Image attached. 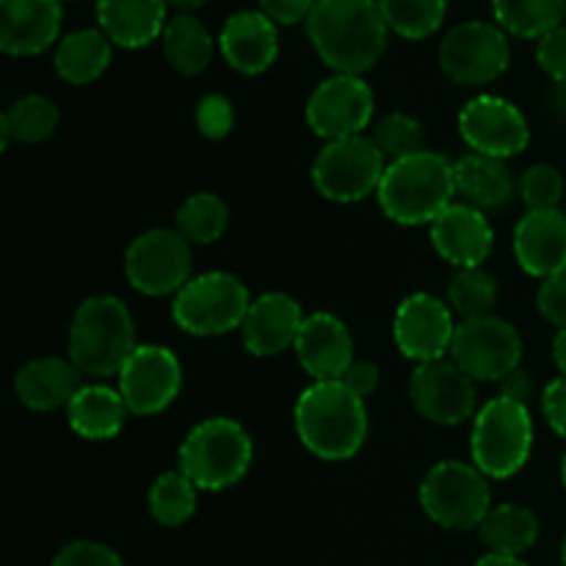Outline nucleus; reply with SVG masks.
<instances>
[{
  "mask_svg": "<svg viewBox=\"0 0 566 566\" xmlns=\"http://www.w3.org/2000/svg\"><path fill=\"white\" fill-rule=\"evenodd\" d=\"M304 25L318 59L337 75H363L379 64L390 36L376 0H315Z\"/></svg>",
  "mask_w": 566,
  "mask_h": 566,
  "instance_id": "nucleus-1",
  "label": "nucleus"
},
{
  "mask_svg": "<svg viewBox=\"0 0 566 566\" xmlns=\"http://www.w3.org/2000/svg\"><path fill=\"white\" fill-rule=\"evenodd\" d=\"M293 426L313 457L346 462L368 440V407L346 381H313L296 398Z\"/></svg>",
  "mask_w": 566,
  "mask_h": 566,
  "instance_id": "nucleus-2",
  "label": "nucleus"
},
{
  "mask_svg": "<svg viewBox=\"0 0 566 566\" xmlns=\"http://www.w3.org/2000/svg\"><path fill=\"white\" fill-rule=\"evenodd\" d=\"M457 169L442 153L420 149L387 164L376 191L381 213L401 227L434 224L457 197Z\"/></svg>",
  "mask_w": 566,
  "mask_h": 566,
  "instance_id": "nucleus-3",
  "label": "nucleus"
},
{
  "mask_svg": "<svg viewBox=\"0 0 566 566\" xmlns=\"http://www.w3.org/2000/svg\"><path fill=\"white\" fill-rule=\"evenodd\" d=\"M136 346V321L122 298L92 296L72 315L66 332V357L83 376H119Z\"/></svg>",
  "mask_w": 566,
  "mask_h": 566,
  "instance_id": "nucleus-4",
  "label": "nucleus"
},
{
  "mask_svg": "<svg viewBox=\"0 0 566 566\" xmlns=\"http://www.w3.org/2000/svg\"><path fill=\"white\" fill-rule=\"evenodd\" d=\"M252 462V437L232 418H208L197 423L177 453V468L199 492H224L241 484Z\"/></svg>",
  "mask_w": 566,
  "mask_h": 566,
  "instance_id": "nucleus-5",
  "label": "nucleus"
},
{
  "mask_svg": "<svg viewBox=\"0 0 566 566\" xmlns=\"http://www.w3.org/2000/svg\"><path fill=\"white\" fill-rule=\"evenodd\" d=\"M534 451V418L528 403L495 396L473 418L470 457L486 479H512Z\"/></svg>",
  "mask_w": 566,
  "mask_h": 566,
  "instance_id": "nucleus-6",
  "label": "nucleus"
},
{
  "mask_svg": "<svg viewBox=\"0 0 566 566\" xmlns=\"http://www.w3.org/2000/svg\"><path fill=\"white\" fill-rule=\"evenodd\" d=\"M492 479L473 462H437L420 484V506L426 517L446 531H479L492 512Z\"/></svg>",
  "mask_w": 566,
  "mask_h": 566,
  "instance_id": "nucleus-7",
  "label": "nucleus"
},
{
  "mask_svg": "<svg viewBox=\"0 0 566 566\" xmlns=\"http://www.w3.org/2000/svg\"><path fill=\"white\" fill-rule=\"evenodd\" d=\"M254 298L230 271H208L182 287L171 302V321L186 335L219 337L241 329Z\"/></svg>",
  "mask_w": 566,
  "mask_h": 566,
  "instance_id": "nucleus-8",
  "label": "nucleus"
},
{
  "mask_svg": "<svg viewBox=\"0 0 566 566\" xmlns=\"http://www.w3.org/2000/svg\"><path fill=\"white\" fill-rule=\"evenodd\" d=\"M387 171V158L370 136H352L340 142H326L315 155L313 177L315 191L337 205L363 202L379 191Z\"/></svg>",
  "mask_w": 566,
  "mask_h": 566,
  "instance_id": "nucleus-9",
  "label": "nucleus"
},
{
  "mask_svg": "<svg viewBox=\"0 0 566 566\" xmlns=\"http://www.w3.org/2000/svg\"><path fill=\"white\" fill-rule=\"evenodd\" d=\"M191 243L169 227L133 238L125 252V276L144 296H177L193 280Z\"/></svg>",
  "mask_w": 566,
  "mask_h": 566,
  "instance_id": "nucleus-10",
  "label": "nucleus"
},
{
  "mask_svg": "<svg viewBox=\"0 0 566 566\" xmlns=\"http://www.w3.org/2000/svg\"><path fill=\"white\" fill-rule=\"evenodd\" d=\"M512 64L509 33L497 22L468 20L442 36L440 66L459 86H486Z\"/></svg>",
  "mask_w": 566,
  "mask_h": 566,
  "instance_id": "nucleus-11",
  "label": "nucleus"
},
{
  "mask_svg": "<svg viewBox=\"0 0 566 566\" xmlns=\"http://www.w3.org/2000/svg\"><path fill=\"white\" fill-rule=\"evenodd\" d=\"M451 359L475 381H501L523 363V337L501 315L459 321Z\"/></svg>",
  "mask_w": 566,
  "mask_h": 566,
  "instance_id": "nucleus-12",
  "label": "nucleus"
},
{
  "mask_svg": "<svg viewBox=\"0 0 566 566\" xmlns=\"http://www.w3.org/2000/svg\"><path fill=\"white\" fill-rule=\"evenodd\" d=\"M376 114L374 88L363 75H332L313 88L307 99L310 130L324 142L365 136Z\"/></svg>",
  "mask_w": 566,
  "mask_h": 566,
  "instance_id": "nucleus-13",
  "label": "nucleus"
},
{
  "mask_svg": "<svg viewBox=\"0 0 566 566\" xmlns=\"http://www.w3.org/2000/svg\"><path fill=\"white\" fill-rule=\"evenodd\" d=\"M409 401L420 418L437 426H462L481 409L475 379L453 359L418 365L409 376Z\"/></svg>",
  "mask_w": 566,
  "mask_h": 566,
  "instance_id": "nucleus-14",
  "label": "nucleus"
},
{
  "mask_svg": "<svg viewBox=\"0 0 566 566\" xmlns=\"http://www.w3.org/2000/svg\"><path fill=\"white\" fill-rule=\"evenodd\" d=\"M116 379H119L116 387L130 415L149 418L177 401L182 390V365L171 348L144 343V346H136Z\"/></svg>",
  "mask_w": 566,
  "mask_h": 566,
  "instance_id": "nucleus-15",
  "label": "nucleus"
},
{
  "mask_svg": "<svg viewBox=\"0 0 566 566\" xmlns=\"http://www.w3.org/2000/svg\"><path fill=\"white\" fill-rule=\"evenodd\" d=\"M459 136L470 153L509 160L525 153L531 144V127L523 111L497 94H479L459 111Z\"/></svg>",
  "mask_w": 566,
  "mask_h": 566,
  "instance_id": "nucleus-16",
  "label": "nucleus"
},
{
  "mask_svg": "<svg viewBox=\"0 0 566 566\" xmlns=\"http://www.w3.org/2000/svg\"><path fill=\"white\" fill-rule=\"evenodd\" d=\"M457 326V313L451 304L431 293H412L398 304L392 318V340L398 352L415 365L437 363L451 354Z\"/></svg>",
  "mask_w": 566,
  "mask_h": 566,
  "instance_id": "nucleus-17",
  "label": "nucleus"
},
{
  "mask_svg": "<svg viewBox=\"0 0 566 566\" xmlns=\"http://www.w3.org/2000/svg\"><path fill=\"white\" fill-rule=\"evenodd\" d=\"M431 247L453 269H479L490 260L495 247V230L484 210L468 202H453L431 224Z\"/></svg>",
  "mask_w": 566,
  "mask_h": 566,
  "instance_id": "nucleus-18",
  "label": "nucleus"
},
{
  "mask_svg": "<svg viewBox=\"0 0 566 566\" xmlns=\"http://www.w3.org/2000/svg\"><path fill=\"white\" fill-rule=\"evenodd\" d=\"M298 365L313 381H340L354 365V340L348 326L332 313H310L296 337Z\"/></svg>",
  "mask_w": 566,
  "mask_h": 566,
  "instance_id": "nucleus-19",
  "label": "nucleus"
},
{
  "mask_svg": "<svg viewBox=\"0 0 566 566\" xmlns=\"http://www.w3.org/2000/svg\"><path fill=\"white\" fill-rule=\"evenodd\" d=\"M514 258L525 274L536 280L566 271V213L564 210H528L514 227Z\"/></svg>",
  "mask_w": 566,
  "mask_h": 566,
  "instance_id": "nucleus-20",
  "label": "nucleus"
},
{
  "mask_svg": "<svg viewBox=\"0 0 566 566\" xmlns=\"http://www.w3.org/2000/svg\"><path fill=\"white\" fill-rule=\"evenodd\" d=\"M304 318L307 315L293 296L282 291L263 293L254 298L241 326L243 346L252 357H276L296 346Z\"/></svg>",
  "mask_w": 566,
  "mask_h": 566,
  "instance_id": "nucleus-21",
  "label": "nucleus"
},
{
  "mask_svg": "<svg viewBox=\"0 0 566 566\" xmlns=\"http://www.w3.org/2000/svg\"><path fill=\"white\" fill-rule=\"evenodd\" d=\"M219 50L241 75H263L280 55V31L263 11H235L219 33Z\"/></svg>",
  "mask_w": 566,
  "mask_h": 566,
  "instance_id": "nucleus-22",
  "label": "nucleus"
},
{
  "mask_svg": "<svg viewBox=\"0 0 566 566\" xmlns=\"http://www.w3.org/2000/svg\"><path fill=\"white\" fill-rule=\"evenodd\" d=\"M61 0H0V48L9 55H39L61 42Z\"/></svg>",
  "mask_w": 566,
  "mask_h": 566,
  "instance_id": "nucleus-23",
  "label": "nucleus"
},
{
  "mask_svg": "<svg viewBox=\"0 0 566 566\" xmlns=\"http://www.w3.org/2000/svg\"><path fill=\"white\" fill-rule=\"evenodd\" d=\"M83 374L70 357H36L22 365L14 376V396L33 412H53L70 407L83 387Z\"/></svg>",
  "mask_w": 566,
  "mask_h": 566,
  "instance_id": "nucleus-24",
  "label": "nucleus"
},
{
  "mask_svg": "<svg viewBox=\"0 0 566 566\" xmlns=\"http://www.w3.org/2000/svg\"><path fill=\"white\" fill-rule=\"evenodd\" d=\"M166 0H97L99 31L116 48L138 50L164 36L169 22Z\"/></svg>",
  "mask_w": 566,
  "mask_h": 566,
  "instance_id": "nucleus-25",
  "label": "nucleus"
},
{
  "mask_svg": "<svg viewBox=\"0 0 566 566\" xmlns=\"http://www.w3.org/2000/svg\"><path fill=\"white\" fill-rule=\"evenodd\" d=\"M457 169V191L462 193L464 202L479 210H501L517 193V180L506 160L490 158L481 153H468L453 160Z\"/></svg>",
  "mask_w": 566,
  "mask_h": 566,
  "instance_id": "nucleus-26",
  "label": "nucleus"
},
{
  "mask_svg": "<svg viewBox=\"0 0 566 566\" xmlns=\"http://www.w3.org/2000/svg\"><path fill=\"white\" fill-rule=\"evenodd\" d=\"M130 415L119 387L83 385L66 407V423L83 440H114Z\"/></svg>",
  "mask_w": 566,
  "mask_h": 566,
  "instance_id": "nucleus-27",
  "label": "nucleus"
},
{
  "mask_svg": "<svg viewBox=\"0 0 566 566\" xmlns=\"http://www.w3.org/2000/svg\"><path fill=\"white\" fill-rule=\"evenodd\" d=\"M111 53L114 42L99 28H77L61 39L53 64L61 81L72 86H88L105 75L111 66Z\"/></svg>",
  "mask_w": 566,
  "mask_h": 566,
  "instance_id": "nucleus-28",
  "label": "nucleus"
},
{
  "mask_svg": "<svg viewBox=\"0 0 566 566\" xmlns=\"http://www.w3.org/2000/svg\"><path fill=\"white\" fill-rule=\"evenodd\" d=\"M160 42H164V55L171 70L186 77L202 75L213 61V36H210L208 25L191 11L169 17Z\"/></svg>",
  "mask_w": 566,
  "mask_h": 566,
  "instance_id": "nucleus-29",
  "label": "nucleus"
},
{
  "mask_svg": "<svg viewBox=\"0 0 566 566\" xmlns=\"http://www.w3.org/2000/svg\"><path fill=\"white\" fill-rule=\"evenodd\" d=\"M539 517L520 503L492 506L484 523L479 525V536L486 551L520 558L539 542Z\"/></svg>",
  "mask_w": 566,
  "mask_h": 566,
  "instance_id": "nucleus-30",
  "label": "nucleus"
},
{
  "mask_svg": "<svg viewBox=\"0 0 566 566\" xmlns=\"http://www.w3.org/2000/svg\"><path fill=\"white\" fill-rule=\"evenodd\" d=\"M59 105L44 94H25L14 99L0 116V147L9 149L11 142L42 144L59 130Z\"/></svg>",
  "mask_w": 566,
  "mask_h": 566,
  "instance_id": "nucleus-31",
  "label": "nucleus"
},
{
  "mask_svg": "<svg viewBox=\"0 0 566 566\" xmlns=\"http://www.w3.org/2000/svg\"><path fill=\"white\" fill-rule=\"evenodd\" d=\"M492 14L509 36L542 39L564 25L566 0H492Z\"/></svg>",
  "mask_w": 566,
  "mask_h": 566,
  "instance_id": "nucleus-32",
  "label": "nucleus"
},
{
  "mask_svg": "<svg viewBox=\"0 0 566 566\" xmlns=\"http://www.w3.org/2000/svg\"><path fill=\"white\" fill-rule=\"evenodd\" d=\"M227 224H230V208L213 191H199L186 197V202L177 208L175 216V230L191 247H210V243L221 241Z\"/></svg>",
  "mask_w": 566,
  "mask_h": 566,
  "instance_id": "nucleus-33",
  "label": "nucleus"
},
{
  "mask_svg": "<svg viewBox=\"0 0 566 566\" xmlns=\"http://www.w3.org/2000/svg\"><path fill=\"white\" fill-rule=\"evenodd\" d=\"M197 495L199 490L180 468L166 470L149 486V514L164 528H180L197 514Z\"/></svg>",
  "mask_w": 566,
  "mask_h": 566,
  "instance_id": "nucleus-34",
  "label": "nucleus"
},
{
  "mask_svg": "<svg viewBox=\"0 0 566 566\" xmlns=\"http://www.w3.org/2000/svg\"><path fill=\"white\" fill-rule=\"evenodd\" d=\"M387 28L403 39H429L442 28L448 0H376Z\"/></svg>",
  "mask_w": 566,
  "mask_h": 566,
  "instance_id": "nucleus-35",
  "label": "nucleus"
},
{
  "mask_svg": "<svg viewBox=\"0 0 566 566\" xmlns=\"http://www.w3.org/2000/svg\"><path fill=\"white\" fill-rule=\"evenodd\" d=\"M448 304L459 321L492 315L497 304V280L484 265L457 271L448 285Z\"/></svg>",
  "mask_w": 566,
  "mask_h": 566,
  "instance_id": "nucleus-36",
  "label": "nucleus"
},
{
  "mask_svg": "<svg viewBox=\"0 0 566 566\" xmlns=\"http://www.w3.org/2000/svg\"><path fill=\"white\" fill-rule=\"evenodd\" d=\"M370 138L381 149L387 164H392V160H401L423 149V125L407 111H392V114H385L376 122Z\"/></svg>",
  "mask_w": 566,
  "mask_h": 566,
  "instance_id": "nucleus-37",
  "label": "nucleus"
},
{
  "mask_svg": "<svg viewBox=\"0 0 566 566\" xmlns=\"http://www.w3.org/2000/svg\"><path fill=\"white\" fill-rule=\"evenodd\" d=\"M566 191L564 175L553 164H534L520 175L517 197L528 210H556Z\"/></svg>",
  "mask_w": 566,
  "mask_h": 566,
  "instance_id": "nucleus-38",
  "label": "nucleus"
},
{
  "mask_svg": "<svg viewBox=\"0 0 566 566\" xmlns=\"http://www.w3.org/2000/svg\"><path fill=\"white\" fill-rule=\"evenodd\" d=\"M193 122H197V130L205 138L221 142L235 127V108H232L230 97H224V94H205L197 103V111H193Z\"/></svg>",
  "mask_w": 566,
  "mask_h": 566,
  "instance_id": "nucleus-39",
  "label": "nucleus"
},
{
  "mask_svg": "<svg viewBox=\"0 0 566 566\" xmlns=\"http://www.w3.org/2000/svg\"><path fill=\"white\" fill-rule=\"evenodd\" d=\"M50 566H125V562L114 547L103 545V542L81 539L61 547Z\"/></svg>",
  "mask_w": 566,
  "mask_h": 566,
  "instance_id": "nucleus-40",
  "label": "nucleus"
},
{
  "mask_svg": "<svg viewBox=\"0 0 566 566\" xmlns=\"http://www.w3.org/2000/svg\"><path fill=\"white\" fill-rule=\"evenodd\" d=\"M536 61L553 83H566V25L553 28L536 44Z\"/></svg>",
  "mask_w": 566,
  "mask_h": 566,
  "instance_id": "nucleus-41",
  "label": "nucleus"
},
{
  "mask_svg": "<svg viewBox=\"0 0 566 566\" xmlns=\"http://www.w3.org/2000/svg\"><path fill=\"white\" fill-rule=\"evenodd\" d=\"M536 307L547 324L566 329V271L542 282L536 293Z\"/></svg>",
  "mask_w": 566,
  "mask_h": 566,
  "instance_id": "nucleus-42",
  "label": "nucleus"
},
{
  "mask_svg": "<svg viewBox=\"0 0 566 566\" xmlns=\"http://www.w3.org/2000/svg\"><path fill=\"white\" fill-rule=\"evenodd\" d=\"M542 415H545L547 426L556 431L562 440H566V379L558 376L542 392Z\"/></svg>",
  "mask_w": 566,
  "mask_h": 566,
  "instance_id": "nucleus-43",
  "label": "nucleus"
},
{
  "mask_svg": "<svg viewBox=\"0 0 566 566\" xmlns=\"http://www.w3.org/2000/svg\"><path fill=\"white\" fill-rule=\"evenodd\" d=\"M258 6L276 25H298V22H307L315 0H258Z\"/></svg>",
  "mask_w": 566,
  "mask_h": 566,
  "instance_id": "nucleus-44",
  "label": "nucleus"
},
{
  "mask_svg": "<svg viewBox=\"0 0 566 566\" xmlns=\"http://www.w3.org/2000/svg\"><path fill=\"white\" fill-rule=\"evenodd\" d=\"M379 365L370 363V359H354V365L346 370V376H343L340 381H346L359 398H368L374 396L376 387H379Z\"/></svg>",
  "mask_w": 566,
  "mask_h": 566,
  "instance_id": "nucleus-45",
  "label": "nucleus"
},
{
  "mask_svg": "<svg viewBox=\"0 0 566 566\" xmlns=\"http://www.w3.org/2000/svg\"><path fill=\"white\" fill-rule=\"evenodd\" d=\"M497 385H501L503 398H512V401L517 403H528L531 392H534V379H531V374L523 368V365H520L517 370H512L506 379L497 381Z\"/></svg>",
  "mask_w": 566,
  "mask_h": 566,
  "instance_id": "nucleus-46",
  "label": "nucleus"
},
{
  "mask_svg": "<svg viewBox=\"0 0 566 566\" xmlns=\"http://www.w3.org/2000/svg\"><path fill=\"white\" fill-rule=\"evenodd\" d=\"M553 363L566 379V329H558L556 337H553Z\"/></svg>",
  "mask_w": 566,
  "mask_h": 566,
  "instance_id": "nucleus-47",
  "label": "nucleus"
},
{
  "mask_svg": "<svg viewBox=\"0 0 566 566\" xmlns=\"http://www.w3.org/2000/svg\"><path fill=\"white\" fill-rule=\"evenodd\" d=\"M475 566H528L520 556H501V553H486L481 556Z\"/></svg>",
  "mask_w": 566,
  "mask_h": 566,
  "instance_id": "nucleus-48",
  "label": "nucleus"
},
{
  "mask_svg": "<svg viewBox=\"0 0 566 566\" xmlns=\"http://www.w3.org/2000/svg\"><path fill=\"white\" fill-rule=\"evenodd\" d=\"M551 105L562 119H566V83H553V94H551Z\"/></svg>",
  "mask_w": 566,
  "mask_h": 566,
  "instance_id": "nucleus-49",
  "label": "nucleus"
},
{
  "mask_svg": "<svg viewBox=\"0 0 566 566\" xmlns=\"http://www.w3.org/2000/svg\"><path fill=\"white\" fill-rule=\"evenodd\" d=\"M169 6H177V9L182 11H191V9H202L205 3H210V0H166Z\"/></svg>",
  "mask_w": 566,
  "mask_h": 566,
  "instance_id": "nucleus-50",
  "label": "nucleus"
},
{
  "mask_svg": "<svg viewBox=\"0 0 566 566\" xmlns=\"http://www.w3.org/2000/svg\"><path fill=\"white\" fill-rule=\"evenodd\" d=\"M562 481H564V486H566V453H564V462H562Z\"/></svg>",
  "mask_w": 566,
  "mask_h": 566,
  "instance_id": "nucleus-51",
  "label": "nucleus"
},
{
  "mask_svg": "<svg viewBox=\"0 0 566 566\" xmlns=\"http://www.w3.org/2000/svg\"><path fill=\"white\" fill-rule=\"evenodd\" d=\"M562 562L566 566V536H564V542H562Z\"/></svg>",
  "mask_w": 566,
  "mask_h": 566,
  "instance_id": "nucleus-52",
  "label": "nucleus"
}]
</instances>
